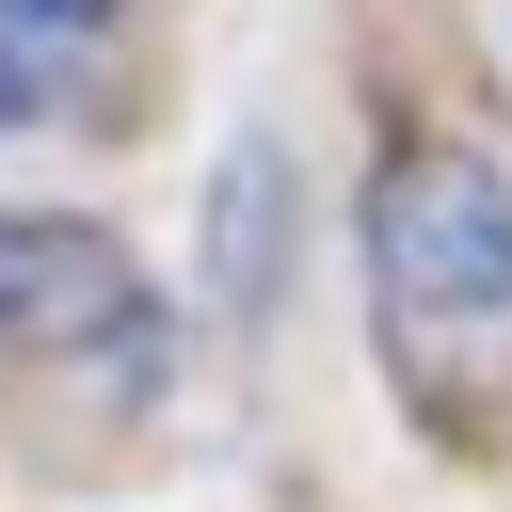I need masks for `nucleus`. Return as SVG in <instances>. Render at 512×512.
Masks as SVG:
<instances>
[{"mask_svg": "<svg viewBox=\"0 0 512 512\" xmlns=\"http://www.w3.org/2000/svg\"><path fill=\"white\" fill-rule=\"evenodd\" d=\"M48 80H64V64H16V48H0V128H32V112H48Z\"/></svg>", "mask_w": 512, "mask_h": 512, "instance_id": "4", "label": "nucleus"}, {"mask_svg": "<svg viewBox=\"0 0 512 512\" xmlns=\"http://www.w3.org/2000/svg\"><path fill=\"white\" fill-rule=\"evenodd\" d=\"M368 320L416 400L512 384V176L464 144H400L368 176Z\"/></svg>", "mask_w": 512, "mask_h": 512, "instance_id": "1", "label": "nucleus"}, {"mask_svg": "<svg viewBox=\"0 0 512 512\" xmlns=\"http://www.w3.org/2000/svg\"><path fill=\"white\" fill-rule=\"evenodd\" d=\"M160 368V304L96 224H0V368Z\"/></svg>", "mask_w": 512, "mask_h": 512, "instance_id": "2", "label": "nucleus"}, {"mask_svg": "<svg viewBox=\"0 0 512 512\" xmlns=\"http://www.w3.org/2000/svg\"><path fill=\"white\" fill-rule=\"evenodd\" d=\"M112 16H128V0H0V48H16V64H64V48H96Z\"/></svg>", "mask_w": 512, "mask_h": 512, "instance_id": "3", "label": "nucleus"}]
</instances>
